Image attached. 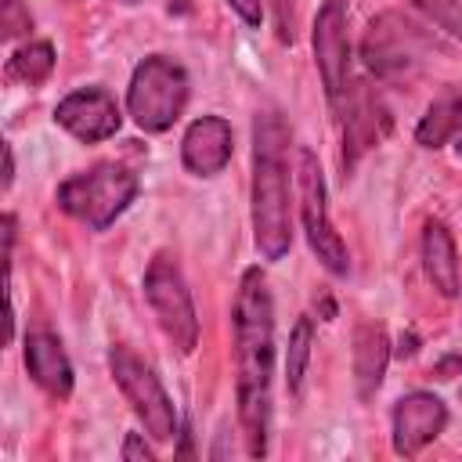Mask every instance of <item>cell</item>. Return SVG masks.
I'll return each mask as SVG.
<instances>
[{
  "label": "cell",
  "mask_w": 462,
  "mask_h": 462,
  "mask_svg": "<svg viewBox=\"0 0 462 462\" xmlns=\"http://www.w3.org/2000/svg\"><path fill=\"white\" fill-rule=\"evenodd\" d=\"M11 180H14V152L11 144H4V188H11Z\"/></svg>",
  "instance_id": "obj_25"
},
{
  "label": "cell",
  "mask_w": 462,
  "mask_h": 462,
  "mask_svg": "<svg viewBox=\"0 0 462 462\" xmlns=\"http://www.w3.org/2000/svg\"><path fill=\"white\" fill-rule=\"evenodd\" d=\"M390 336L379 321H357L354 328V386L361 401H372L390 368Z\"/></svg>",
  "instance_id": "obj_15"
},
{
  "label": "cell",
  "mask_w": 462,
  "mask_h": 462,
  "mask_svg": "<svg viewBox=\"0 0 462 462\" xmlns=\"http://www.w3.org/2000/svg\"><path fill=\"white\" fill-rule=\"evenodd\" d=\"M430 54L433 36L404 11H383L379 18H372L361 40V58L379 79H411Z\"/></svg>",
  "instance_id": "obj_5"
},
{
  "label": "cell",
  "mask_w": 462,
  "mask_h": 462,
  "mask_svg": "<svg viewBox=\"0 0 462 462\" xmlns=\"http://www.w3.org/2000/svg\"><path fill=\"white\" fill-rule=\"evenodd\" d=\"M422 271H426L430 285H433L444 300H455V296L462 292L455 238H451L448 224L437 220V217H430L426 227H422Z\"/></svg>",
  "instance_id": "obj_16"
},
{
  "label": "cell",
  "mask_w": 462,
  "mask_h": 462,
  "mask_svg": "<svg viewBox=\"0 0 462 462\" xmlns=\"http://www.w3.org/2000/svg\"><path fill=\"white\" fill-rule=\"evenodd\" d=\"M51 72H54V47H51V40H29V43H22V47L7 58V76L18 79V83L36 87V83H43Z\"/></svg>",
  "instance_id": "obj_18"
},
{
  "label": "cell",
  "mask_w": 462,
  "mask_h": 462,
  "mask_svg": "<svg viewBox=\"0 0 462 462\" xmlns=\"http://www.w3.org/2000/svg\"><path fill=\"white\" fill-rule=\"evenodd\" d=\"M108 368H112V379H116L119 393L126 397V404L141 419L144 433L159 444L173 440L177 430H180V419H177V408H173L166 386L159 383L155 368L144 357H137L126 343H116L108 350Z\"/></svg>",
  "instance_id": "obj_6"
},
{
  "label": "cell",
  "mask_w": 462,
  "mask_h": 462,
  "mask_svg": "<svg viewBox=\"0 0 462 462\" xmlns=\"http://www.w3.org/2000/svg\"><path fill=\"white\" fill-rule=\"evenodd\" d=\"M0 29H4L7 40H14V36H22V32L32 29V14L22 7V0H4V7H0Z\"/></svg>",
  "instance_id": "obj_20"
},
{
  "label": "cell",
  "mask_w": 462,
  "mask_h": 462,
  "mask_svg": "<svg viewBox=\"0 0 462 462\" xmlns=\"http://www.w3.org/2000/svg\"><path fill=\"white\" fill-rule=\"evenodd\" d=\"M119 4H126V7H134V4H141V0H119Z\"/></svg>",
  "instance_id": "obj_27"
},
{
  "label": "cell",
  "mask_w": 462,
  "mask_h": 462,
  "mask_svg": "<svg viewBox=\"0 0 462 462\" xmlns=\"http://www.w3.org/2000/svg\"><path fill=\"white\" fill-rule=\"evenodd\" d=\"M235 152V134L224 116H199L180 137V162L195 177H217Z\"/></svg>",
  "instance_id": "obj_13"
},
{
  "label": "cell",
  "mask_w": 462,
  "mask_h": 462,
  "mask_svg": "<svg viewBox=\"0 0 462 462\" xmlns=\"http://www.w3.org/2000/svg\"><path fill=\"white\" fill-rule=\"evenodd\" d=\"M289 126L278 108L253 119V238L263 260H282L292 245L289 202Z\"/></svg>",
  "instance_id": "obj_2"
},
{
  "label": "cell",
  "mask_w": 462,
  "mask_h": 462,
  "mask_svg": "<svg viewBox=\"0 0 462 462\" xmlns=\"http://www.w3.org/2000/svg\"><path fill=\"white\" fill-rule=\"evenodd\" d=\"M448 426V404L430 390L404 393L390 411V444L393 455L415 458L426 444H433Z\"/></svg>",
  "instance_id": "obj_11"
},
{
  "label": "cell",
  "mask_w": 462,
  "mask_h": 462,
  "mask_svg": "<svg viewBox=\"0 0 462 462\" xmlns=\"http://www.w3.org/2000/svg\"><path fill=\"white\" fill-rule=\"evenodd\" d=\"M343 108V170L350 173L372 148H379L393 126V116L386 108V101L379 97V90L365 79L346 87V97L339 101Z\"/></svg>",
  "instance_id": "obj_9"
},
{
  "label": "cell",
  "mask_w": 462,
  "mask_h": 462,
  "mask_svg": "<svg viewBox=\"0 0 462 462\" xmlns=\"http://www.w3.org/2000/svg\"><path fill=\"white\" fill-rule=\"evenodd\" d=\"M314 61L325 83V97L339 108L350 87V40H346V0H321L314 18Z\"/></svg>",
  "instance_id": "obj_10"
},
{
  "label": "cell",
  "mask_w": 462,
  "mask_h": 462,
  "mask_svg": "<svg viewBox=\"0 0 462 462\" xmlns=\"http://www.w3.org/2000/svg\"><path fill=\"white\" fill-rule=\"evenodd\" d=\"M274 4V22H278V40H292V0H271Z\"/></svg>",
  "instance_id": "obj_24"
},
{
  "label": "cell",
  "mask_w": 462,
  "mask_h": 462,
  "mask_svg": "<svg viewBox=\"0 0 462 462\" xmlns=\"http://www.w3.org/2000/svg\"><path fill=\"white\" fill-rule=\"evenodd\" d=\"M126 462H155V451L141 440V433H126L123 437V451H119Z\"/></svg>",
  "instance_id": "obj_22"
},
{
  "label": "cell",
  "mask_w": 462,
  "mask_h": 462,
  "mask_svg": "<svg viewBox=\"0 0 462 462\" xmlns=\"http://www.w3.org/2000/svg\"><path fill=\"white\" fill-rule=\"evenodd\" d=\"M144 300L162 328V336L180 350L191 354L199 346V314L191 303V289L184 282V271L173 253H155L144 267Z\"/></svg>",
  "instance_id": "obj_7"
},
{
  "label": "cell",
  "mask_w": 462,
  "mask_h": 462,
  "mask_svg": "<svg viewBox=\"0 0 462 462\" xmlns=\"http://www.w3.org/2000/svg\"><path fill=\"white\" fill-rule=\"evenodd\" d=\"M231 4V11L249 25V29H256L260 22H263V4L260 0H227Z\"/></svg>",
  "instance_id": "obj_23"
},
{
  "label": "cell",
  "mask_w": 462,
  "mask_h": 462,
  "mask_svg": "<svg viewBox=\"0 0 462 462\" xmlns=\"http://www.w3.org/2000/svg\"><path fill=\"white\" fill-rule=\"evenodd\" d=\"M458 397H462V386H458Z\"/></svg>",
  "instance_id": "obj_28"
},
{
  "label": "cell",
  "mask_w": 462,
  "mask_h": 462,
  "mask_svg": "<svg viewBox=\"0 0 462 462\" xmlns=\"http://www.w3.org/2000/svg\"><path fill=\"white\" fill-rule=\"evenodd\" d=\"M235 397L245 437V455L263 458L271 437V383H274V300L260 267H245L235 292Z\"/></svg>",
  "instance_id": "obj_1"
},
{
  "label": "cell",
  "mask_w": 462,
  "mask_h": 462,
  "mask_svg": "<svg viewBox=\"0 0 462 462\" xmlns=\"http://www.w3.org/2000/svg\"><path fill=\"white\" fill-rule=\"evenodd\" d=\"M25 368L43 393H51L58 401H65L72 393V361L58 336L29 332L25 336Z\"/></svg>",
  "instance_id": "obj_14"
},
{
  "label": "cell",
  "mask_w": 462,
  "mask_h": 462,
  "mask_svg": "<svg viewBox=\"0 0 462 462\" xmlns=\"http://www.w3.org/2000/svg\"><path fill=\"white\" fill-rule=\"evenodd\" d=\"M296 184H300V217H303V231H307V245L310 253L321 260V267L336 278H343L350 271V253L346 242L339 238L332 217H328V195H325V177L318 166V155L310 148L296 152Z\"/></svg>",
  "instance_id": "obj_8"
},
{
  "label": "cell",
  "mask_w": 462,
  "mask_h": 462,
  "mask_svg": "<svg viewBox=\"0 0 462 462\" xmlns=\"http://www.w3.org/2000/svg\"><path fill=\"white\" fill-rule=\"evenodd\" d=\"M310 346H314V321L303 314V318H296V325L289 332V350H285V386H289V393H300V386H303Z\"/></svg>",
  "instance_id": "obj_19"
},
{
  "label": "cell",
  "mask_w": 462,
  "mask_h": 462,
  "mask_svg": "<svg viewBox=\"0 0 462 462\" xmlns=\"http://www.w3.org/2000/svg\"><path fill=\"white\" fill-rule=\"evenodd\" d=\"M458 130H462V97H458V94H444V97H437V101L426 108V116L419 119L415 141H419L422 148H440V144H448Z\"/></svg>",
  "instance_id": "obj_17"
},
{
  "label": "cell",
  "mask_w": 462,
  "mask_h": 462,
  "mask_svg": "<svg viewBox=\"0 0 462 462\" xmlns=\"http://www.w3.org/2000/svg\"><path fill=\"white\" fill-rule=\"evenodd\" d=\"M188 94H191V83H188L184 65L173 61L170 54H148L130 72L126 112L137 123V130L166 134L180 119V112L188 105Z\"/></svg>",
  "instance_id": "obj_4"
},
{
  "label": "cell",
  "mask_w": 462,
  "mask_h": 462,
  "mask_svg": "<svg viewBox=\"0 0 462 462\" xmlns=\"http://www.w3.org/2000/svg\"><path fill=\"white\" fill-rule=\"evenodd\" d=\"M419 7H426L437 25H444V29L462 36V11H458V4H451V0H419Z\"/></svg>",
  "instance_id": "obj_21"
},
{
  "label": "cell",
  "mask_w": 462,
  "mask_h": 462,
  "mask_svg": "<svg viewBox=\"0 0 462 462\" xmlns=\"http://www.w3.org/2000/svg\"><path fill=\"white\" fill-rule=\"evenodd\" d=\"M455 152H458V155H462V130H458V134H455Z\"/></svg>",
  "instance_id": "obj_26"
},
{
  "label": "cell",
  "mask_w": 462,
  "mask_h": 462,
  "mask_svg": "<svg viewBox=\"0 0 462 462\" xmlns=\"http://www.w3.org/2000/svg\"><path fill=\"white\" fill-rule=\"evenodd\" d=\"M54 123H58L61 130H69L76 141L97 144V141L116 137L123 116H119L116 97H112L105 87H79V90H72V94H65V97L58 101Z\"/></svg>",
  "instance_id": "obj_12"
},
{
  "label": "cell",
  "mask_w": 462,
  "mask_h": 462,
  "mask_svg": "<svg viewBox=\"0 0 462 462\" xmlns=\"http://www.w3.org/2000/svg\"><path fill=\"white\" fill-rule=\"evenodd\" d=\"M137 188L141 180L134 170L119 162H97L61 180L54 191V202L90 231H105L108 224H116V217L126 213V206L137 199Z\"/></svg>",
  "instance_id": "obj_3"
}]
</instances>
